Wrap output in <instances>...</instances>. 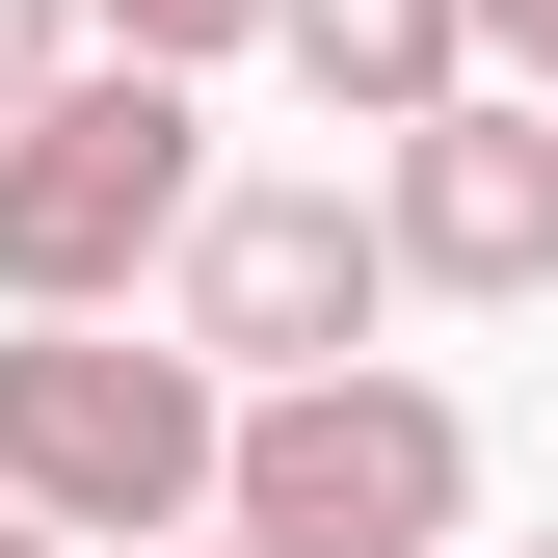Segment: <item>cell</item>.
Listing matches in <instances>:
<instances>
[{"instance_id": "obj_1", "label": "cell", "mask_w": 558, "mask_h": 558, "mask_svg": "<svg viewBox=\"0 0 558 558\" xmlns=\"http://www.w3.org/2000/svg\"><path fill=\"white\" fill-rule=\"evenodd\" d=\"M214 426H240V399L186 373V345H133V319H27V345H0V506H27L53 558L214 532Z\"/></svg>"}, {"instance_id": "obj_2", "label": "cell", "mask_w": 558, "mask_h": 558, "mask_svg": "<svg viewBox=\"0 0 558 558\" xmlns=\"http://www.w3.org/2000/svg\"><path fill=\"white\" fill-rule=\"evenodd\" d=\"M478 532V426L426 373H293L214 426V558H452Z\"/></svg>"}, {"instance_id": "obj_3", "label": "cell", "mask_w": 558, "mask_h": 558, "mask_svg": "<svg viewBox=\"0 0 558 558\" xmlns=\"http://www.w3.org/2000/svg\"><path fill=\"white\" fill-rule=\"evenodd\" d=\"M186 214H214V133H186V81L81 53V81L0 133V319H133V266H186Z\"/></svg>"}, {"instance_id": "obj_4", "label": "cell", "mask_w": 558, "mask_h": 558, "mask_svg": "<svg viewBox=\"0 0 558 558\" xmlns=\"http://www.w3.org/2000/svg\"><path fill=\"white\" fill-rule=\"evenodd\" d=\"M373 319H399V266H373V186H214L160 266V345L214 399H293V373H373Z\"/></svg>"}, {"instance_id": "obj_5", "label": "cell", "mask_w": 558, "mask_h": 558, "mask_svg": "<svg viewBox=\"0 0 558 558\" xmlns=\"http://www.w3.org/2000/svg\"><path fill=\"white\" fill-rule=\"evenodd\" d=\"M373 266L399 293H558V107H506V81L426 107L373 160Z\"/></svg>"}, {"instance_id": "obj_6", "label": "cell", "mask_w": 558, "mask_h": 558, "mask_svg": "<svg viewBox=\"0 0 558 558\" xmlns=\"http://www.w3.org/2000/svg\"><path fill=\"white\" fill-rule=\"evenodd\" d=\"M266 53H293L345 133H426V107H478V27H452V0H266Z\"/></svg>"}, {"instance_id": "obj_7", "label": "cell", "mask_w": 558, "mask_h": 558, "mask_svg": "<svg viewBox=\"0 0 558 558\" xmlns=\"http://www.w3.org/2000/svg\"><path fill=\"white\" fill-rule=\"evenodd\" d=\"M81 27L133 53V81H186V53H266V0H81Z\"/></svg>"}, {"instance_id": "obj_8", "label": "cell", "mask_w": 558, "mask_h": 558, "mask_svg": "<svg viewBox=\"0 0 558 558\" xmlns=\"http://www.w3.org/2000/svg\"><path fill=\"white\" fill-rule=\"evenodd\" d=\"M53 81H81V0H0V133H27Z\"/></svg>"}, {"instance_id": "obj_9", "label": "cell", "mask_w": 558, "mask_h": 558, "mask_svg": "<svg viewBox=\"0 0 558 558\" xmlns=\"http://www.w3.org/2000/svg\"><path fill=\"white\" fill-rule=\"evenodd\" d=\"M452 27H478V81H506V107L558 81V0H452Z\"/></svg>"}, {"instance_id": "obj_10", "label": "cell", "mask_w": 558, "mask_h": 558, "mask_svg": "<svg viewBox=\"0 0 558 558\" xmlns=\"http://www.w3.org/2000/svg\"><path fill=\"white\" fill-rule=\"evenodd\" d=\"M0 558H53V532H27V506H0Z\"/></svg>"}, {"instance_id": "obj_11", "label": "cell", "mask_w": 558, "mask_h": 558, "mask_svg": "<svg viewBox=\"0 0 558 558\" xmlns=\"http://www.w3.org/2000/svg\"><path fill=\"white\" fill-rule=\"evenodd\" d=\"M160 558H214V532H160Z\"/></svg>"}, {"instance_id": "obj_12", "label": "cell", "mask_w": 558, "mask_h": 558, "mask_svg": "<svg viewBox=\"0 0 558 558\" xmlns=\"http://www.w3.org/2000/svg\"><path fill=\"white\" fill-rule=\"evenodd\" d=\"M532 107H558V81H532Z\"/></svg>"}, {"instance_id": "obj_13", "label": "cell", "mask_w": 558, "mask_h": 558, "mask_svg": "<svg viewBox=\"0 0 558 558\" xmlns=\"http://www.w3.org/2000/svg\"><path fill=\"white\" fill-rule=\"evenodd\" d=\"M532 558H558V532H532Z\"/></svg>"}]
</instances>
